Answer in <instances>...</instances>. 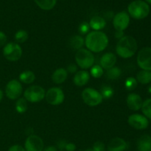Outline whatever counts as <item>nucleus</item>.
Returning <instances> with one entry per match:
<instances>
[{
  "mask_svg": "<svg viewBox=\"0 0 151 151\" xmlns=\"http://www.w3.org/2000/svg\"><path fill=\"white\" fill-rule=\"evenodd\" d=\"M128 125L137 130H144L148 127V119L144 115L134 114L130 115L128 119Z\"/></svg>",
  "mask_w": 151,
  "mask_h": 151,
  "instance_id": "12",
  "label": "nucleus"
},
{
  "mask_svg": "<svg viewBox=\"0 0 151 151\" xmlns=\"http://www.w3.org/2000/svg\"><path fill=\"white\" fill-rule=\"evenodd\" d=\"M90 28L94 29V31H100L106 27V22L104 18L100 16H94L89 22Z\"/></svg>",
  "mask_w": 151,
  "mask_h": 151,
  "instance_id": "20",
  "label": "nucleus"
},
{
  "mask_svg": "<svg viewBox=\"0 0 151 151\" xmlns=\"http://www.w3.org/2000/svg\"><path fill=\"white\" fill-rule=\"evenodd\" d=\"M90 30V26L89 24L86 22H83L79 25V27H78V31H79L80 34L81 35H86L87 33H88Z\"/></svg>",
  "mask_w": 151,
  "mask_h": 151,
  "instance_id": "32",
  "label": "nucleus"
},
{
  "mask_svg": "<svg viewBox=\"0 0 151 151\" xmlns=\"http://www.w3.org/2000/svg\"><path fill=\"white\" fill-rule=\"evenodd\" d=\"M128 147L126 142L122 138L116 137L112 139L108 145V151H125Z\"/></svg>",
  "mask_w": 151,
  "mask_h": 151,
  "instance_id": "15",
  "label": "nucleus"
},
{
  "mask_svg": "<svg viewBox=\"0 0 151 151\" xmlns=\"http://www.w3.org/2000/svg\"><path fill=\"white\" fill-rule=\"evenodd\" d=\"M68 76V72L63 68L57 69L52 75V80L55 84H61L66 80Z\"/></svg>",
  "mask_w": 151,
  "mask_h": 151,
  "instance_id": "18",
  "label": "nucleus"
},
{
  "mask_svg": "<svg viewBox=\"0 0 151 151\" xmlns=\"http://www.w3.org/2000/svg\"><path fill=\"white\" fill-rule=\"evenodd\" d=\"M148 91H149V92H150L151 93V86L150 87H149V89H148Z\"/></svg>",
  "mask_w": 151,
  "mask_h": 151,
  "instance_id": "43",
  "label": "nucleus"
},
{
  "mask_svg": "<svg viewBox=\"0 0 151 151\" xmlns=\"http://www.w3.org/2000/svg\"><path fill=\"white\" fill-rule=\"evenodd\" d=\"M138 44L134 37L131 35L123 36L118 41L116 47V52L119 57L122 58H130L137 52Z\"/></svg>",
  "mask_w": 151,
  "mask_h": 151,
  "instance_id": "2",
  "label": "nucleus"
},
{
  "mask_svg": "<svg viewBox=\"0 0 151 151\" xmlns=\"http://www.w3.org/2000/svg\"><path fill=\"white\" fill-rule=\"evenodd\" d=\"M137 149L139 151H151V137L143 135L137 141Z\"/></svg>",
  "mask_w": 151,
  "mask_h": 151,
  "instance_id": "19",
  "label": "nucleus"
},
{
  "mask_svg": "<svg viewBox=\"0 0 151 151\" xmlns=\"http://www.w3.org/2000/svg\"><path fill=\"white\" fill-rule=\"evenodd\" d=\"M44 144L42 139L37 135L29 136L24 143V149L26 151H43Z\"/></svg>",
  "mask_w": 151,
  "mask_h": 151,
  "instance_id": "13",
  "label": "nucleus"
},
{
  "mask_svg": "<svg viewBox=\"0 0 151 151\" xmlns=\"http://www.w3.org/2000/svg\"><path fill=\"white\" fill-rule=\"evenodd\" d=\"M3 97H4V92H3L2 90L0 89V103H1V100H2Z\"/></svg>",
  "mask_w": 151,
  "mask_h": 151,
  "instance_id": "40",
  "label": "nucleus"
},
{
  "mask_svg": "<svg viewBox=\"0 0 151 151\" xmlns=\"http://www.w3.org/2000/svg\"><path fill=\"white\" fill-rule=\"evenodd\" d=\"M75 60L78 66L83 69L91 68L94 65V56L91 51L87 49L81 48L75 54Z\"/></svg>",
  "mask_w": 151,
  "mask_h": 151,
  "instance_id": "4",
  "label": "nucleus"
},
{
  "mask_svg": "<svg viewBox=\"0 0 151 151\" xmlns=\"http://www.w3.org/2000/svg\"><path fill=\"white\" fill-rule=\"evenodd\" d=\"M14 38L16 42L22 44V43H24L28 39V33L26 30L20 29V30H18L16 32Z\"/></svg>",
  "mask_w": 151,
  "mask_h": 151,
  "instance_id": "31",
  "label": "nucleus"
},
{
  "mask_svg": "<svg viewBox=\"0 0 151 151\" xmlns=\"http://www.w3.org/2000/svg\"><path fill=\"white\" fill-rule=\"evenodd\" d=\"M100 94H101L103 99L109 100V99L113 97L114 94V91L112 87L109 86H104L102 87L101 90H100Z\"/></svg>",
  "mask_w": 151,
  "mask_h": 151,
  "instance_id": "28",
  "label": "nucleus"
},
{
  "mask_svg": "<svg viewBox=\"0 0 151 151\" xmlns=\"http://www.w3.org/2000/svg\"><path fill=\"white\" fill-rule=\"evenodd\" d=\"M121 74H122V70L117 66H114L111 69H108L106 72V78L109 80H116L119 78Z\"/></svg>",
  "mask_w": 151,
  "mask_h": 151,
  "instance_id": "25",
  "label": "nucleus"
},
{
  "mask_svg": "<svg viewBox=\"0 0 151 151\" xmlns=\"http://www.w3.org/2000/svg\"><path fill=\"white\" fill-rule=\"evenodd\" d=\"M137 82L141 84H148L151 83V72L147 70H141L137 75Z\"/></svg>",
  "mask_w": 151,
  "mask_h": 151,
  "instance_id": "22",
  "label": "nucleus"
},
{
  "mask_svg": "<svg viewBox=\"0 0 151 151\" xmlns=\"http://www.w3.org/2000/svg\"><path fill=\"white\" fill-rule=\"evenodd\" d=\"M22 86L17 80H11L7 83L5 87V94L10 100H16L22 94Z\"/></svg>",
  "mask_w": 151,
  "mask_h": 151,
  "instance_id": "10",
  "label": "nucleus"
},
{
  "mask_svg": "<svg viewBox=\"0 0 151 151\" xmlns=\"http://www.w3.org/2000/svg\"><path fill=\"white\" fill-rule=\"evenodd\" d=\"M45 90L40 86H31L24 92V98L29 103H38L45 98Z\"/></svg>",
  "mask_w": 151,
  "mask_h": 151,
  "instance_id": "5",
  "label": "nucleus"
},
{
  "mask_svg": "<svg viewBox=\"0 0 151 151\" xmlns=\"http://www.w3.org/2000/svg\"><path fill=\"white\" fill-rule=\"evenodd\" d=\"M124 36V31H119V30H116L115 32V38H118V39H121L122 37Z\"/></svg>",
  "mask_w": 151,
  "mask_h": 151,
  "instance_id": "38",
  "label": "nucleus"
},
{
  "mask_svg": "<svg viewBox=\"0 0 151 151\" xmlns=\"http://www.w3.org/2000/svg\"><path fill=\"white\" fill-rule=\"evenodd\" d=\"M90 73L91 75L94 78H100L104 74V71L103 69L101 67V66L99 64L93 65L91 67V70H90Z\"/></svg>",
  "mask_w": 151,
  "mask_h": 151,
  "instance_id": "29",
  "label": "nucleus"
},
{
  "mask_svg": "<svg viewBox=\"0 0 151 151\" xmlns=\"http://www.w3.org/2000/svg\"><path fill=\"white\" fill-rule=\"evenodd\" d=\"M19 80L21 82L25 84H30L33 83L35 80V75L34 72L30 70L24 71L19 75Z\"/></svg>",
  "mask_w": 151,
  "mask_h": 151,
  "instance_id": "24",
  "label": "nucleus"
},
{
  "mask_svg": "<svg viewBox=\"0 0 151 151\" xmlns=\"http://www.w3.org/2000/svg\"><path fill=\"white\" fill-rule=\"evenodd\" d=\"M3 55L7 60L17 61L22 56V49L17 43H8L3 48Z\"/></svg>",
  "mask_w": 151,
  "mask_h": 151,
  "instance_id": "7",
  "label": "nucleus"
},
{
  "mask_svg": "<svg viewBox=\"0 0 151 151\" xmlns=\"http://www.w3.org/2000/svg\"><path fill=\"white\" fill-rule=\"evenodd\" d=\"M82 98L88 106H97L103 102V98L100 92L92 88H86L83 91Z\"/></svg>",
  "mask_w": 151,
  "mask_h": 151,
  "instance_id": "6",
  "label": "nucleus"
},
{
  "mask_svg": "<svg viewBox=\"0 0 151 151\" xmlns=\"http://www.w3.org/2000/svg\"><path fill=\"white\" fill-rule=\"evenodd\" d=\"M90 79V74L86 70H81L76 72L74 76L73 82L77 86H83Z\"/></svg>",
  "mask_w": 151,
  "mask_h": 151,
  "instance_id": "17",
  "label": "nucleus"
},
{
  "mask_svg": "<svg viewBox=\"0 0 151 151\" xmlns=\"http://www.w3.org/2000/svg\"><path fill=\"white\" fill-rule=\"evenodd\" d=\"M64 148L67 151H75L76 149V146L73 143H66Z\"/></svg>",
  "mask_w": 151,
  "mask_h": 151,
  "instance_id": "37",
  "label": "nucleus"
},
{
  "mask_svg": "<svg viewBox=\"0 0 151 151\" xmlns=\"http://www.w3.org/2000/svg\"><path fill=\"white\" fill-rule=\"evenodd\" d=\"M85 44V39L81 35H73L69 39V46L75 50H79Z\"/></svg>",
  "mask_w": 151,
  "mask_h": 151,
  "instance_id": "21",
  "label": "nucleus"
},
{
  "mask_svg": "<svg viewBox=\"0 0 151 151\" xmlns=\"http://www.w3.org/2000/svg\"><path fill=\"white\" fill-rule=\"evenodd\" d=\"M38 7L44 10H50L55 6L57 0H34Z\"/></svg>",
  "mask_w": 151,
  "mask_h": 151,
  "instance_id": "23",
  "label": "nucleus"
},
{
  "mask_svg": "<svg viewBox=\"0 0 151 151\" xmlns=\"http://www.w3.org/2000/svg\"><path fill=\"white\" fill-rule=\"evenodd\" d=\"M8 151H26L22 146L19 145H15L11 146L9 148Z\"/></svg>",
  "mask_w": 151,
  "mask_h": 151,
  "instance_id": "35",
  "label": "nucleus"
},
{
  "mask_svg": "<svg viewBox=\"0 0 151 151\" xmlns=\"http://www.w3.org/2000/svg\"><path fill=\"white\" fill-rule=\"evenodd\" d=\"M28 109L27 101L24 98H19L16 103V110L19 114H24Z\"/></svg>",
  "mask_w": 151,
  "mask_h": 151,
  "instance_id": "26",
  "label": "nucleus"
},
{
  "mask_svg": "<svg viewBox=\"0 0 151 151\" xmlns=\"http://www.w3.org/2000/svg\"><path fill=\"white\" fill-rule=\"evenodd\" d=\"M7 35H6L3 32L0 31V47L5 45L6 42H7Z\"/></svg>",
  "mask_w": 151,
  "mask_h": 151,
  "instance_id": "34",
  "label": "nucleus"
},
{
  "mask_svg": "<svg viewBox=\"0 0 151 151\" xmlns=\"http://www.w3.org/2000/svg\"><path fill=\"white\" fill-rule=\"evenodd\" d=\"M137 61L142 70L151 72V47H145L141 49L137 55Z\"/></svg>",
  "mask_w": 151,
  "mask_h": 151,
  "instance_id": "8",
  "label": "nucleus"
},
{
  "mask_svg": "<svg viewBox=\"0 0 151 151\" xmlns=\"http://www.w3.org/2000/svg\"><path fill=\"white\" fill-rule=\"evenodd\" d=\"M77 70H78V67H77L76 65L74 64V63L69 64V66H68L67 69H66V71L70 72V73H75V72H77Z\"/></svg>",
  "mask_w": 151,
  "mask_h": 151,
  "instance_id": "36",
  "label": "nucleus"
},
{
  "mask_svg": "<svg viewBox=\"0 0 151 151\" xmlns=\"http://www.w3.org/2000/svg\"><path fill=\"white\" fill-rule=\"evenodd\" d=\"M47 103L52 106H58L64 101L65 95L63 91L58 87L50 88L45 94Z\"/></svg>",
  "mask_w": 151,
  "mask_h": 151,
  "instance_id": "9",
  "label": "nucleus"
},
{
  "mask_svg": "<svg viewBox=\"0 0 151 151\" xmlns=\"http://www.w3.org/2000/svg\"><path fill=\"white\" fill-rule=\"evenodd\" d=\"M141 109L144 116L147 119H151V98L147 99L143 102Z\"/></svg>",
  "mask_w": 151,
  "mask_h": 151,
  "instance_id": "27",
  "label": "nucleus"
},
{
  "mask_svg": "<svg viewBox=\"0 0 151 151\" xmlns=\"http://www.w3.org/2000/svg\"><path fill=\"white\" fill-rule=\"evenodd\" d=\"M150 10L149 4L143 0H134L128 7V15L137 20L145 19L150 13Z\"/></svg>",
  "mask_w": 151,
  "mask_h": 151,
  "instance_id": "3",
  "label": "nucleus"
},
{
  "mask_svg": "<svg viewBox=\"0 0 151 151\" xmlns=\"http://www.w3.org/2000/svg\"><path fill=\"white\" fill-rule=\"evenodd\" d=\"M130 24V16L125 11L116 13L113 19L114 27L116 30L124 31L128 28Z\"/></svg>",
  "mask_w": 151,
  "mask_h": 151,
  "instance_id": "11",
  "label": "nucleus"
},
{
  "mask_svg": "<svg viewBox=\"0 0 151 151\" xmlns=\"http://www.w3.org/2000/svg\"><path fill=\"white\" fill-rule=\"evenodd\" d=\"M94 151H105L106 150V147H105L104 143L100 141L96 142L94 144L92 147Z\"/></svg>",
  "mask_w": 151,
  "mask_h": 151,
  "instance_id": "33",
  "label": "nucleus"
},
{
  "mask_svg": "<svg viewBox=\"0 0 151 151\" xmlns=\"http://www.w3.org/2000/svg\"><path fill=\"white\" fill-rule=\"evenodd\" d=\"M43 151H58V149L55 146H48L46 148H44Z\"/></svg>",
  "mask_w": 151,
  "mask_h": 151,
  "instance_id": "39",
  "label": "nucleus"
},
{
  "mask_svg": "<svg viewBox=\"0 0 151 151\" xmlns=\"http://www.w3.org/2000/svg\"><path fill=\"white\" fill-rule=\"evenodd\" d=\"M138 85L137 79L134 77H129L125 80V88L128 91H133L135 89Z\"/></svg>",
  "mask_w": 151,
  "mask_h": 151,
  "instance_id": "30",
  "label": "nucleus"
},
{
  "mask_svg": "<svg viewBox=\"0 0 151 151\" xmlns=\"http://www.w3.org/2000/svg\"><path fill=\"white\" fill-rule=\"evenodd\" d=\"M85 151H94V150H93L92 148H88V149H86Z\"/></svg>",
  "mask_w": 151,
  "mask_h": 151,
  "instance_id": "42",
  "label": "nucleus"
},
{
  "mask_svg": "<svg viewBox=\"0 0 151 151\" xmlns=\"http://www.w3.org/2000/svg\"><path fill=\"white\" fill-rule=\"evenodd\" d=\"M126 103L128 109L132 111H139L141 109L142 106V99L136 93H131L128 95L126 99Z\"/></svg>",
  "mask_w": 151,
  "mask_h": 151,
  "instance_id": "14",
  "label": "nucleus"
},
{
  "mask_svg": "<svg viewBox=\"0 0 151 151\" xmlns=\"http://www.w3.org/2000/svg\"><path fill=\"white\" fill-rule=\"evenodd\" d=\"M116 63V57L114 53H105L101 57L100 60V64L103 69H109L114 67Z\"/></svg>",
  "mask_w": 151,
  "mask_h": 151,
  "instance_id": "16",
  "label": "nucleus"
},
{
  "mask_svg": "<svg viewBox=\"0 0 151 151\" xmlns=\"http://www.w3.org/2000/svg\"><path fill=\"white\" fill-rule=\"evenodd\" d=\"M85 45L91 52H100L109 45V38L102 31H92L87 34L85 38Z\"/></svg>",
  "mask_w": 151,
  "mask_h": 151,
  "instance_id": "1",
  "label": "nucleus"
},
{
  "mask_svg": "<svg viewBox=\"0 0 151 151\" xmlns=\"http://www.w3.org/2000/svg\"><path fill=\"white\" fill-rule=\"evenodd\" d=\"M145 2H147V4H151V0H145Z\"/></svg>",
  "mask_w": 151,
  "mask_h": 151,
  "instance_id": "41",
  "label": "nucleus"
}]
</instances>
